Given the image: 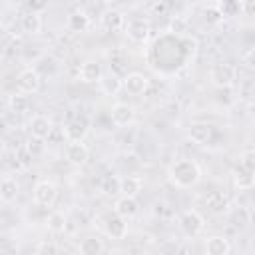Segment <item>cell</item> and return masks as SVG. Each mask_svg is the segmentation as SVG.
Returning <instances> with one entry per match:
<instances>
[{"label": "cell", "mask_w": 255, "mask_h": 255, "mask_svg": "<svg viewBox=\"0 0 255 255\" xmlns=\"http://www.w3.org/2000/svg\"><path fill=\"white\" fill-rule=\"evenodd\" d=\"M102 92L106 96H116L120 90H122V78L116 76V74H108V76H102V80L98 82Z\"/></svg>", "instance_id": "cell-25"}, {"label": "cell", "mask_w": 255, "mask_h": 255, "mask_svg": "<svg viewBox=\"0 0 255 255\" xmlns=\"http://www.w3.org/2000/svg\"><path fill=\"white\" fill-rule=\"evenodd\" d=\"M139 211V203L135 197H128V195H122L116 199V205H114V213L124 217V219H129L133 215H137Z\"/></svg>", "instance_id": "cell-14"}, {"label": "cell", "mask_w": 255, "mask_h": 255, "mask_svg": "<svg viewBox=\"0 0 255 255\" xmlns=\"http://www.w3.org/2000/svg\"><path fill=\"white\" fill-rule=\"evenodd\" d=\"M104 233L112 239H124L128 235V223L124 217L116 215V213H108L104 217Z\"/></svg>", "instance_id": "cell-8"}, {"label": "cell", "mask_w": 255, "mask_h": 255, "mask_svg": "<svg viewBox=\"0 0 255 255\" xmlns=\"http://www.w3.org/2000/svg\"><path fill=\"white\" fill-rule=\"evenodd\" d=\"M229 221L235 225V227H239V229H243V227H247L249 223H251V213H249V209L247 207H235V209H231L229 211Z\"/></svg>", "instance_id": "cell-26"}, {"label": "cell", "mask_w": 255, "mask_h": 255, "mask_svg": "<svg viewBox=\"0 0 255 255\" xmlns=\"http://www.w3.org/2000/svg\"><path fill=\"white\" fill-rule=\"evenodd\" d=\"M40 82H42V78H40V74H38L36 68H24V70H20V74L16 78L18 92L24 94V96L38 92L40 90Z\"/></svg>", "instance_id": "cell-6"}, {"label": "cell", "mask_w": 255, "mask_h": 255, "mask_svg": "<svg viewBox=\"0 0 255 255\" xmlns=\"http://www.w3.org/2000/svg\"><path fill=\"white\" fill-rule=\"evenodd\" d=\"M203 16H205V20H207L209 24H217V22L223 20V12L219 10L217 4H211V6L203 8Z\"/></svg>", "instance_id": "cell-31"}, {"label": "cell", "mask_w": 255, "mask_h": 255, "mask_svg": "<svg viewBox=\"0 0 255 255\" xmlns=\"http://www.w3.org/2000/svg\"><path fill=\"white\" fill-rule=\"evenodd\" d=\"M8 108H10V112H14V114H22V112H26L28 108H30V102H28V96H24V94H14V96H10L8 98Z\"/></svg>", "instance_id": "cell-28"}, {"label": "cell", "mask_w": 255, "mask_h": 255, "mask_svg": "<svg viewBox=\"0 0 255 255\" xmlns=\"http://www.w3.org/2000/svg\"><path fill=\"white\" fill-rule=\"evenodd\" d=\"M167 177L175 187L187 189L199 183L201 179V167L197 165L195 159L183 157V159H175L169 167H167Z\"/></svg>", "instance_id": "cell-1"}, {"label": "cell", "mask_w": 255, "mask_h": 255, "mask_svg": "<svg viewBox=\"0 0 255 255\" xmlns=\"http://www.w3.org/2000/svg\"><path fill=\"white\" fill-rule=\"evenodd\" d=\"M110 118H112L114 126H118V128H128V126H131L133 120H135V108L129 106V104L120 102V104H116V106L112 108Z\"/></svg>", "instance_id": "cell-9"}, {"label": "cell", "mask_w": 255, "mask_h": 255, "mask_svg": "<svg viewBox=\"0 0 255 255\" xmlns=\"http://www.w3.org/2000/svg\"><path fill=\"white\" fill-rule=\"evenodd\" d=\"M209 80L217 88H231L237 80V70L231 64H225V62L213 64L211 70H209Z\"/></svg>", "instance_id": "cell-2"}, {"label": "cell", "mask_w": 255, "mask_h": 255, "mask_svg": "<svg viewBox=\"0 0 255 255\" xmlns=\"http://www.w3.org/2000/svg\"><path fill=\"white\" fill-rule=\"evenodd\" d=\"M78 249H80V255H102L104 253V241L98 235H86L80 241Z\"/></svg>", "instance_id": "cell-19"}, {"label": "cell", "mask_w": 255, "mask_h": 255, "mask_svg": "<svg viewBox=\"0 0 255 255\" xmlns=\"http://www.w3.org/2000/svg\"><path fill=\"white\" fill-rule=\"evenodd\" d=\"M66 26L72 32H86L90 28V16H88V12L82 10V8L70 12L68 14V20H66Z\"/></svg>", "instance_id": "cell-16"}, {"label": "cell", "mask_w": 255, "mask_h": 255, "mask_svg": "<svg viewBox=\"0 0 255 255\" xmlns=\"http://www.w3.org/2000/svg\"><path fill=\"white\" fill-rule=\"evenodd\" d=\"M36 255H60V249L54 241H44V243H40Z\"/></svg>", "instance_id": "cell-32"}, {"label": "cell", "mask_w": 255, "mask_h": 255, "mask_svg": "<svg viewBox=\"0 0 255 255\" xmlns=\"http://www.w3.org/2000/svg\"><path fill=\"white\" fill-rule=\"evenodd\" d=\"M56 195H58V187L54 181L50 179H42L34 185V191H32V197H34V203L40 205V207H50L54 201H56Z\"/></svg>", "instance_id": "cell-5"}, {"label": "cell", "mask_w": 255, "mask_h": 255, "mask_svg": "<svg viewBox=\"0 0 255 255\" xmlns=\"http://www.w3.org/2000/svg\"><path fill=\"white\" fill-rule=\"evenodd\" d=\"M52 120L44 114H36L32 120H30V133L34 139H48L50 133H52Z\"/></svg>", "instance_id": "cell-11"}, {"label": "cell", "mask_w": 255, "mask_h": 255, "mask_svg": "<svg viewBox=\"0 0 255 255\" xmlns=\"http://www.w3.org/2000/svg\"><path fill=\"white\" fill-rule=\"evenodd\" d=\"M126 34L133 44H145L151 34V24L147 18H131L126 26Z\"/></svg>", "instance_id": "cell-4"}, {"label": "cell", "mask_w": 255, "mask_h": 255, "mask_svg": "<svg viewBox=\"0 0 255 255\" xmlns=\"http://www.w3.org/2000/svg\"><path fill=\"white\" fill-rule=\"evenodd\" d=\"M143 187V181L135 175H126V177H120V193L122 195H128V197H135Z\"/></svg>", "instance_id": "cell-22"}, {"label": "cell", "mask_w": 255, "mask_h": 255, "mask_svg": "<svg viewBox=\"0 0 255 255\" xmlns=\"http://www.w3.org/2000/svg\"><path fill=\"white\" fill-rule=\"evenodd\" d=\"M102 191H104L106 195H116V193H120V177H118V175H108V177H104V181H102Z\"/></svg>", "instance_id": "cell-30"}, {"label": "cell", "mask_w": 255, "mask_h": 255, "mask_svg": "<svg viewBox=\"0 0 255 255\" xmlns=\"http://www.w3.org/2000/svg\"><path fill=\"white\" fill-rule=\"evenodd\" d=\"M46 223H48V229H50L52 233H62V231H66V215H64L62 211H52V213L48 215Z\"/></svg>", "instance_id": "cell-27"}, {"label": "cell", "mask_w": 255, "mask_h": 255, "mask_svg": "<svg viewBox=\"0 0 255 255\" xmlns=\"http://www.w3.org/2000/svg\"><path fill=\"white\" fill-rule=\"evenodd\" d=\"M28 8H30V12L44 10V8H46V2H28Z\"/></svg>", "instance_id": "cell-34"}, {"label": "cell", "mask_w": 255, "mask_h": 255, "mask_svg": "<svg viewBox=\"0 0 255 255\" xmlns=\"http://www.w3.org/2000/svg\"><path fill=\"white\" fill-rule=\"evenodd\" d=\"M64 135L70 143L76 141H84V137L88 135V120L86 118H74L64 126Z\"/></svg>", "instance_id": "cell-10"}, {"label": "cell", "mask_w": 255, "mask_h": 255, "mask_svg": "<svg viewBox=\"0 0 255 255\" xmlns=\"http://www.w3.org/2000/svg\"><path fill=\"white\" fill-rule=\"evenodd\" d=\"M231 173H233V183H235L237 189H251V187H253V183H255L253 173H255V171H249V169H245V167H241V165L237 163Z\"/></svg>", "instance_id": "cell-21"}, {"label": "cell", "mask_w": 255, "mask_h": 255, "mask_svg": "<svg viewBox=\"0 0 255 255\" xmlns=\"http://www.w3.org/2000/svg\"><path fill=\"white\" fill-rule=\"evenodd\" d=\"M18 193H20V183H18L14 177H4V179H0V199H2L4 203L16 201Z\"/></svg>", "instance_id": "cell-20"}, {"label": "cell", "mask_w": 255, "mask_h": 255, "mask_svg": "<svg viewBox=\"0 0 255 255\" xmlns=\"http://www.w3.org/2000/svg\"><path fill=\"white\" fill-rule=\"evenodd\" d=\"M122 88L131 96H141L149 88V78L141 72H131L126 78H122Z\"/></svg>", "instance_id": "cell-7"}, {"label": "cell", "mask_w": 255, "mask_h": 255, "mask_svg": "<svg viewBox=\"0 0 255 255\" xmlns=\"http://www.w3.org/2000/svg\"><path fill=\"white\" fill-rule=\"evenodd\" d=\"M211 133H213V126L205 124V122H195L187 128V137L199 145H205L211 139Z\"/></svg>", "instance_id": "cell-12"}, {"label": "cell", "mask_w": 255, "mask_h": 255, "mask_svg": "<svg viewBox=\"0 0 255 255\" xmlns=\"http://www.w3.org/2000/svg\"><path fill=\"white\" fill-rule=\"evenodd\" d=\"M239 165L249 171H255V149L253 147H245L239 153Z\"/></svg>", "instance_id": "cell-29"}, {"label": "cell", "mask_w": 255, "mask_h": 255, "mask_svg": "<svg viewBox=\"0 0 255 255\" xmlns=\"http://www.w3.org/2000/svg\"><path fill=\"white\" fill-rule=\"evenodd\" d=\"M22 30L26 32V34H40V30H42V18H40V14L38 12H26L24 16H22Z\"/></svg>", "instance_id": "cell-24"}, {"label": "cell", "mask_w": 255, "mask_h": 255, "mask_svg": "<svg viewBox=\"0 0 255 255\" xmlns=\"http://www.w3.org/2000/svg\"><path fill=\"white\" fill-rule=\"evenodd\" d=\"M102 22H104V26H106L108 30H112V32L122 30V28L126 26V18H124V14H122L120 10H108V12H104Z\"/></svg>", "instance_id": "cell-23"}, {"label": "cell", "mask_w": 255, "mask_h": 255, "mask_svg": "<svg viewBox=\"0 0 255 255\" xmlns=\"http://www.w3.org/2000/svg\"><path fill=\"white\" fill-rule=\"evenodd\" d=\"M104 76V70H102V64L96 62V60H88L82 64L80 68V80L86 82V84H94V82H100Z\"/></svg>", "instance_id": "cell-15"}, {"label": "cell", "mask_w": 255, "mask_h": 255, "mask_svg": "<svg viewBox=\"0 0 255 255\" xmlns=\"http://www.w3.org/2000/svg\"><path fill=\"white\" fill-rule=\"evenodd\" d=\"M229 251H231V245L225 237H221V235L207 237V241H205V253L207 255H229Z\"/></svg>", "instance_id": "cell-18"}, {"label": "cell", "mask_w": 255, "mask_h": 255, "mask_svg": "<svg viewBox=\"0 0 255 255\" xmlns=\"http://www.w3.org/2000/svg\"><path fill=\"white\" fill-rule=\"evenodd\" d=\"M151 10H153L155 14H165V10H167V6H165L163 2H155V4H151Z\"/></svg>", "instance_id": "cell-33"}, {"label": "cell", "mask_w": 255, "mask_h": 255, "mask_svg": "<svg viewBox=\"0 0 255 255\" xmlns=\"http://www.w3.org/2000/svg\"><path fill=\"white\" fill-rule=\"evenodd\" d=\"M205 203H207V209H209L211 213H215V215H223V213H227L229 207H231L227 195H223L221 191H213V193H209L207 199H205Z\"/></svg>", "instance_id": "cell-17"}, {"label": "cell", "mask_w": 255, "mask_h": 255, "mask_svg": "<svg viewBox=\"0 0 255 255\" xmlns=\"http://www.w3.org/2000/svg\"><path fill=\"white\" fill-rule=\"evenodd\" d=\"M90 157V149L86 147L84 141H76V143H68L66 147V159L76 165V167H82Z\"/></svg>", "instance_id": "cell-13"}, {"label": "cell", "mask_w": 255, "mask_h": 255, "mask_svg": "<svg viewBox=\"0 0 255 255\" xmlns=\"http://www.w3.org/2000/svg\"><path fill=\"white\" fill-rule=\"evenodd\" d=\"M203 227H205V219L197 209H185L179 215V229L183 231V235L195 237L203 231Z\"/></svg>", "instance_id": "cell-3"}]
</instances>
